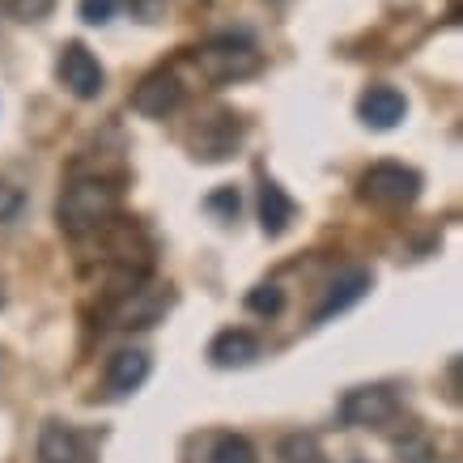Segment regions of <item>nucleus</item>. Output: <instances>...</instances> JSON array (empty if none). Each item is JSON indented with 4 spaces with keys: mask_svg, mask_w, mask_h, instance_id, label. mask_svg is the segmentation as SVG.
<instances>
[{
    "mask_svg": "<svg viewBox=\"0 0 463 463\" xmlns=\"http://www.w3.org/2000/svg\"><path fill=\"white\" fill-rule=\"evenodd\" d=\"M115 327H154L170 307H175V289L170 285H132L128 294H115Z\"/></svg>",
    "mask_w": 463,
    "mask_h": 463,
    "instance_id": "obj_5",
    "label": "nucleus"
},
{
    "mask_svg": "<svg viewBox=\"0 0 463 463\" xmlns=\"http://www.w3.org/2000/svg\"><path fill=\"white\" fill-rule=\"evenodd\" d=\"M128 9L137 22H157V17L166 14V0H128Z\"/></svg>",
    "mask_w": 463,
    "mask_h": 463,
    "instance_id": "obj_21",
    "label": "nucleus"
},
{
    "mask_svg": "<svg viewBox=\"0 0 463 463\" xmlns=\"http://www.w3.org/2000/svg\"><path fill=\"white\" fill-rule=\"evenodd\" d=\"M149 370H154L149 353H141V349H119L111 357V365H107V392H111V395L141 392L145 383H149Z\"/></svg>",
    "mask_w": 463,
    "mask_h": 463,
    "instance_id": "obj_12",
    "label": "nucleus"
},
{
    "mask_svg": "<svg viewBox=\"0 0 463 463\" xmlns=\"http://www.w3.org/2000/svg\"><path fill=\"white\" fill-rule=\"evenodd\" d=\"M209 463H260L255 447L242 434H217L209 450Z\"/></svg>",
    "mask_w": 463,
    "mask_h": 463,
    "instance_id": "obj_15",
    "label": "nucleus"
},
{
    "mask_svg": "<svg viewBox=\"0 0 463 463\" xmlns=\"http://www.w3.org/2000/svg\"><path fill=\"white\" fill-rule=\"evenodd\" d=\"M247 310H251V315H264V319L281 315V310H285L281 285H255L251 294H247Z\"/></svg>",
    "mask_w": 463,
    "mask_h": 463,
    "instance_id": "obj_17",
    "label": "nucleus"
},
{
    "mask_svg": "<svg viewBox=\"0 0 463 463\" xmlns=\"http://www.w3.org/2000/svg\"><path fill=\"white\" fill-rule=\"evenodd\" d=\"M5 9H9V17H17V22H43V17H52L56 0H5Z\"/></svg>",
    "mask_w": 463,
    "mask_h": 463,
    "instance_id": "obj_19",
    "label": "nucleus"
},
{
    "mask_svg": "<svg viewBox=\"0 0 463 463\" xmlns=\"http://www.w3.org/2000/svg\"><path fill=\"white\" fill-rule=\"evenodd\" d=\"M0 307H5V289H0Z\"/></svg>",
    "mask_w": 463,
    "mask_h": 463,
    "instance_id": "obj_22",
    "label": "nucleus"
},
{
    "mask_svg": "<svg viewBox=\"0 0 463 463\" xmlns=\"http://www.w3.org/2000/svg\"><path fill=\"white\" fill-rule=\"evenodd\" d=\"M370 285H374L370 268H345L336 281H327V289H323L319 307H315V323H327L332 315H345L349 307H357L370 294Z\"/></svg>",
    "mask_w": 463,
    "mask_h": 463,
    "instance_id": "obj_9",
    "label": "nucleus"
},
{
    "mask_svg": "<svg viewBox=\"0 0 463 463\" xmlns=\"http://www.w3.org/2000/svg\"><path fill=\"white\" fill-rule=\"evenodd\" d=\"M39 463H81V438L72 434L64 421H47L39 430Z\"/></svg>",
    "mask_w": 463,
    "mask_h": 463,
    "instance_id": "obj_14",
    "label": "nucleus"
},
{
    "mask_svg": "<svg viewBox=\"0 0 463 463\" xmlns=\"http://www.w3.org/2000/svg\"><path fill=\"white\" fill-rule=\"evenodd\" d=\"M294 213H298V204L285 196L281 183H272V179L260 183V225H264L268 239H281L285 230H289V222H294Z\"/></svg>",
    "mask_w": 463,
    "mask_h": 463,
    "instance_id": "obj_13",
    "label": "nucleus"
},
{
    "mask_svg": "<svg viewBox=\"0 0 463 463\" xmlns=\"http://www.w3.org/2000/svg\"><path fill=\"white\" fill-rule=\"evenodd\" d=\"M353 463H365V459H353Z\"/></svg>",
    "mask_w": 463,
    "mask_h": 463,
    "instance_id": "obj_23",
    "label": "nucleus"
},
{
    "mask_svg": "<svg viewBox=\"0 0 463 463\" xmlns=\"http://www.w3.org/2000/svg\"><path fill=\"white\" fill-rule=\"evenodd\" d=\"M196 69L204 81L213 85H230V81H247L264 69V56L255 52V43L239 39V34H217V39L200 43L196 47Z\"/></svg>",
    "mask_w": 463,
    "mask_h": 463,
    "instance_id": "obj_1",
    "label": "nucleus"
},
{
    "mask_svg": "<svg viewBox=\"0 0 463 463\" xmlns=\"http://www.w3.org/2000/svg\"><path fill=\"white\" fill-rule=\"evenodd\" d=\"M408 115V99L395 90V85H370L362 99H357V119L374 132H387V128L404 124Z\"/></svg>",
    "mask_w": 463,
    "mask_h": 463,
    "instance_id": "obj_10",
    "label": "nucleus"
},
{
    "mask_svg": "<svg viewBox=\"0 0 463 463\" xmlns=\"http://www.w3.org/2000/svg\"><path fill=\"white\" fill-rule=\"evenodd\" d=\"M395 417V395L387 387H353L345 400H340V421L345 425H387Z\"/></svg>",
    "mask_w": 463,
    "mask_h": 463,
    "instance_id": "obj_8",
    "label": "nucleus"
},
{
    "mask_svg": "<svg viewBox=\"0 0 463 463\" xmlns=\"http://www.w3.org/2000/svg\"><path fill=\"white\" fill-rule=\"evenodd\" d=\"M115 187L102 179H81L72 183L69 192L60 196L56 204V217H60V230L69 234H85V230H99L107 217L115 213Z\"/></svg>",
    "mask_w": 463,
    "mask_h": 463,
    "instance_id": "obj_2",
    "label": "nucleus"
},
{
    "mask_svg": "<svg viewBox=\"0 0 463 463\" xmlns=\"http://www.w3.org/2000/svg\"><path fill=\"white\" fill-rule=\"evenodd\" d=\"M421 196V175L400 162H374L362 175V200L374 209H408Z\"/></svg>",
    "mask_w": 463,
    "mask_h": 463,
    "instance_id": "obj_3",
    "label": "nucleus"
},
{
    "mask_svg": "<svg viewBox=\"0 0 463 463\" xmlns=\"http://www.w3.org/2000/svg\"><path fill=\"white\" fill-rule=\"evenodd\" d=\"M264 353V345L247 332V327H225L217 336L209 340V362L217 370H242V365H251L255 357Z\"/></svg>",
    "mask_w": 463,
    "mask_h": 463,
    "instance_id": "obj_11",
    "label": "nucleus"
},
{
    "mask_svg": "<svg viewBox=\"0 0 463 463\" xmlns=\"http://www.w3.org/2000/svg\"><path fill=\"white\" fill-rule=\"evenodd\" d=\"M56 77L72 99H81V102L99 99L102 85H107V72H102L99 56H94L85 43H64V52H60V60H56Z\"/></svg>",
    "mask_w": 463,
    "mask_h": 463,
    "instance_id": "obj_4",
    "label": "nucleus"
},
{
    "mask_svg": "<svg viewBox=\"0 0 463 463\" xmlns=\"http://www.w3.org/2000/svg\"><path fill=\"white\" fill-rule=\"evenodd\" d=\"M179 102H183V81L166 69L149 72V77L132 90V111L149 115V119H166L170 111H179Z\"/></svg>",
    "mask_w": 463,
    "mask_h": 463,
    "instance_id": "obj_7",
    "label": "nucleus"
},
{
    "mask_svg": "<svg viewBox=\"0 0 463 463\" xmlns=\"http://www.w3.org/2000/svg\"><path fill=\"white\" fill-rule=\"evenodd\" d=\"M77 14L85 26H107L115 17V0H77Z\"/></svg>",
    "mask_w": 463,
    "mask_h": 463,
    "instance_id": "obj_20",
    "label": "nucleus"
},
{
    "mask_svg": "<svg viewBox=\"0 0 463 463\" xmlns=\"http://www.w3.org/2000/svg\"><path fill=\"white\" fill-rule=\"evenodd\" d=\"M239 145H242V119L230 111H217L196 132H187V149L200 162H225V157L239 154Z\"/></svg>",
    "mask_w": 463,
    "mask_h": 463,
    "instance_id": "obj_6",
    "label": "nucleus"
},
{
    "mask_svg": "<svg viewBox=\"0 0 463 463\" xmlns=\"http://www.w3.org/2000/svg\"><path fill=\"white\" fill-rule=\"evenodd\" d=\"M277 455H281V463H327V459H323V450H319V442H315L310 434H289V438H281Z\"/></svg>",
    "mask_w": 463,
    "mask_h": 463,
    "instance_id": "obj_16",
    "label": "nucleus"
},
{
    "mask_svg": "<svg viewBox=\"0 0 463 463\" xmlns=\"http://www.w3.org/2000/svg\"><path fill=\"white\" fill-rule=\"evenodd\" d=\"M204 209L217 213V217H225V222H234L242 209V196L239 187H217V192H209V200H204Z\"/></svg>",
    "mask_w": 463,
    "mask_h": 463,
    "instance_id": "obj_18",
    "label": "nucleus"
}]
</instances>
